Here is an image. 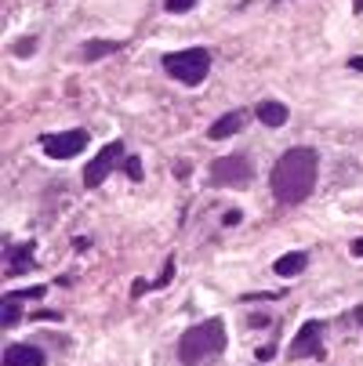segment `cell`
Returning <instances> with one entry per match:
<instances>
[{"label": "cell", "instance_id": "cell-1", "mask_svg": "<svg viewBox=\"0 0 363 366\" xmlns=\"http://www.w3.org/2000/svg\"><path fill=\"white\" fill-rule=\"evenodd\" d=\"M316 174H320V152L309 145H294L284 156L272 164L269 185H272V200L280 207H294L301 200H309L316 189Z\"/></svg>", "mask_w": 363, "mask_h": 366}, {"label": "cell", "instance_id": "cell-2", "mask_svg": "<svg viewBox=\"0 0 363 366\" xmlns=\"http://www.w3.org/2000/svg\"><path fill=\"white\" fill-rule=\"evenodd\" d=\"M229 345V333H225V323L218 316H211L196 326H189L186 333L178 338V359L182 366H200V362H211L218 359Z\"/></svg>", "mask_w": 363, "mask_h": 366}, {"label": "cell", "instance_id": "cell-3", "mask_svg": "<svg viewBox=\"0 0 363 366\" xmlns=\"http://www.w3.org/2000/svg\"><path fill=\"white\" fill-rule=\"evenodd\" d=\"M164 69L171 80L186 84V87H196L207 80L211 73V51L207 47H186V51H171L164 55Z\"/></svg>", "mask_w": 363, "mask_h": 366}, {"label": "cell", "instance_id": "cell-4", "mask_svg": "<svg viewBox=\"0 0 363 366\" xmlns=\"http://www.w3.org/2000/svg\"><path fill=\"white\" fill-rule=\"evenodd\" d=\"M207 178H211L215 189H244L255 178V164H251L247 152H229V156H218L211 164Z\"/></svg>", "mask_w": 363, "mask_h": 366}, {"label": "cell", "instance_id": "cell-5", "mask_svg": "<svg viewBox=\"0 0 363 366\" xmlns=\"http://www.w3.org/2000/svg\"><path fill=\"white\" fill-rule=\"evenodd\" d=\"M124 142H109V145H102L99 149V156H91L87 160V167H84V185L87 189H99L102 181L109 178V171H116V167H124Z\"/></svg>", "mask_w": 363, "mask_h": 366}, {"label": "cell", "instance_id": "cell-6", "mask_svg": "<svg viewBox=\"0 0 363 366\" xmlns=\"http://www.w3.org/2000/svg\"><path fill=\"white\" fill-rule=\"evenodd\" d=\"M40 149L48 160H73L87 149V131L77 127V131H58V135H44L40 138Z\"/></svg>", "mask_w": 363, "mask_h": 366}, {"label": "cell", "instance_id": "cell-7", "mask_svg": "<svg viewBox=\"0 0 363 366\" xmlns=\"http://www.w3.org/2000/svg\"><path fill=\"white\" fill-rule=\"evenodd\" d=\"M323 323L320 319H309V323H301V330L294 333V341L287 348L291 359H323Z\"/></svg>", "mask_w": 363, "mask_h": 366}, {"label": "cell", "instance_id": "cell-8", "mask_svg": "<svg viewBox=\"0 0 363 366\" xmlns=\"http://www.w3.org/2000/svg\"><path fill=\"white\" fill-rule=\"evenodd\" d=\"M37 261V243H8L4 247V276L15 280L22 272H29Z\"/></svg>", "mask_w": 363, "mask_h": 366}, {"label": "cell", "instance_id": "cell-9", "mask_svg": "<svg viewBox=\"0 0 363 366\" xmlns=\"http://www.w3.org/2000/svg\"><path fill=\"white\" fill-rule=\"evenodd\" d=\"M0 366H48V355L37 345H8Z\"/></svg>", "mask_w": 363, "mask_h": 366}, {"label": "cell", "instance_id": "cell-10", "mask_svg": "<svg viewBox=\"0 0 363 366\" xmlns=\"http://www.w3.org/2000/svg\"><path fill=\"white\" fill-rule=\"evenodd\" d=\"M240 131H244V113H225V116H218L215 124L207 127V138L211 142H225V138H233Z\"/></svg>", "mask_w": 363, "mask_h": 366}, {"label": "cell", "instance_id": "cell-11", "mask_svg": "<svg viewBox=\"0 0 363 366\" xmlns=\"http://www.w3.org/2000/svg\"><path fill=\"white\" fill-rule=\"evenodd\" d=\"M255 116H258V124H262V127L277 131V127H284V124H287V116H291V113H287V105H284V102H272V98H269V102H262V105L255 109Z\"/></svg>", "mask_w": 363, "mask_h": 366}, {"label": "cell", "instance_id": "cell-12", "mask_svg": "<svg viewBox=\"0 0 363 366\" xmlns=\"http://www.w3.org/2000/svg\"><path fill=\"white\" fill-rule=\"evenodd\" d=\"M306 268H309V254H301V251H291V254L277 258V265H272V272H277V276H284V280L301 276Z\"/></svg>", "mask_w": 363, "mask_h": 366}, {"label": "cell", "instance_id": "cell-13", "mask_svg": "<svg viewBox=\"0 0 363 366\" xmlns=\"http://www.w3.org/2000/svg\"><path fill=\"white\" fill-rule=\"evenodd\" d=\"M120 47H124L120 40H87L80 55L87 58V62H99V58H109V55H116Z\"/></svg>", "mask_w": 363, "mask_h": 366}, {"label": "cell", "instance_id": "cell-14", "mask_svg": "<svg viewBox=\"0 0 363 366\" xmlns=\"http://www.w3.org/2000/svg\"><path fill=\"white\" fill-rule=\"evenodd\" d=\"M18 316H22V301H18V297H15V290H11V294L0 297V326L11 330V326L18 323Z\"/></svg>", "mask_w": 363, "mask_h": 366}, {"label": "cell", "instance_id": "cell-15", "mask_svg": "<svg viewBox=\"0 0 363 366\" xmlns=\"http://www.w3.org/2000/svg\"><path fill=\"white\" fill-rule=\"evenodd\" d=\"M37 47H40V44H37V37H22V40L11 47V55H15V58H33V55H37Z\"/></svg>", "mask_w": 363, "mask_h": 366}, {"label": "cell", "instance_id": "cell-16", "mask_svg": "<svg viewBox=\"0 0 363 366\" xmlns=\"http://www.w3.org/2000/svg\"><path fill=\"white\" fill-rule=\"evenodd\" d=\"M171 15H186V11H193L196 8V0H167V4H164Z\"/></svg>", "mask_w": 363, "mask_h": 366}, {"label": "cell", "instance_id": "cell-17", "mask_svg": "<svg viewBox=\"0 0 363 366\" xmlns=\"http://www.w3.org/2000/svg\"><path fill=\"white\" fill-rule=\"evenodd\" d=\"M124 174H128L131 181H142V160H138V156H128V160H124Z\"/></svg>", "mask_w": 363, "mask_h": 366}, {"label": "cell", "instance_id": "cell-18", "mask_svg": "<svg viewBox=\"0 0 363 366\" xmlns=\"http://www.w3.org/2000/svg\"><path fill=\"white\" fill-rule=\"evenodd\" d=\"M240 222H244V210H225V218H222V225H240Z\"/></svg>", "mask_w": 363, "mask_h": 366}, {"label": "cell", "instance_id": "cell-19", "mask_svg": "<svg viewBox=\"0 0 363 366\" xmlns=\"http://www.w3.org/2000/svg\"><path fill=\"white\" fill-rule=\"evenodd\" d=\"M33 319H40V323H62V312H33Z\"/></svg>", "mask_w": 363, "mask_h": 366}, {"label": "cell", "instance_id": "cell-20", "mask_svg": "<svg viewBox=\"0 0 363 366\" xmlns=\"http://www.w3.org/2000/svg\"><path fill=\"white\" fill-rule=\"evenodd\" d=\"M73 251H77V254L91 251V239H87V236H77V239H73Z\"/></svg>", "mask_w": 363, "mask_h": 366}, {"label": "cell", "instance_id": "cell-21", "mask_svg": "<svg viewBox=\"0 0 363 366\" xmlns=\"http://www.w3.org/2000/svg\"><path fill=\"white\" fill-rule=\"evenodd\" d=\"M272 352H277V345H265V348H258V355H255V359L269 362V359H272Z\"/></svg>", "mask_w": 363, "mask_h": 366}, {"label": "cell", "instance_id": "cell-22", "mask_svg": "<svg viewBox=\"0 0 363 366\" xmlns=\"http://www.w3.org/2000/svg\"><path fill=\"white\" fill-rule=\"evenodd\" d=\"M247 323H251V326H255V330H258V326H269V316H265V312H262V316H258V312H255V316H251V319H247Z\"/></svg>", "mask_w": 363, "mask_h": 366}, {"label": "cell", "instance_id": "cell-23", "mask_svg": "<svg viewBox=\"0 0 363 366\" xmlns=\"http://www.w3.org/2000/svg\"><path fill=\"white\" fill-rule=\"evenodd\" d=\"M349 251H352V258H363V239H352Z\"/></svg>", "mask_w": 363, "mask_h": 366}, {"label": "cell", "instance_id": "cell-24", "mask_svg": "<svg viewBox=\"0 0 363 366\" xmlns=\"http://www.w3.org/2000/svg\"><path fill=\"white\" fill-rule=\"evenodd\" d=\"M349 69H359V73H363V58H349Z\"/></svg>", "mask_w": 363, "mask_h": 366}, {"label": "cell", "instance_id": "cell-25", "mask_svg": "<svg viewBox=\"0 0 363 366\" xmlns=\"http://www.w3.org/2000/svg\"><path fill=\"white\" fill-rule=\"evenodd\" d=\"M352 11H356V15H363V0H352Z\"/></svg>", "mask_w": 363, "mask_h": 366}, {"label": "cell", "instance_id": "cell-26", "mask_svg": "<svg viewBox=\"0 0 363 366\" xmlns=\"http://www.w3.org/2000/svg\"><path fill=\"white\" fill-rule=\"evenodd\" d=\"M352 316H356V319H359V323H363V304H359V309H356V312H352Z\"/></svg>", "mask_w": 363, "mask_h": 366}]
</instances>
